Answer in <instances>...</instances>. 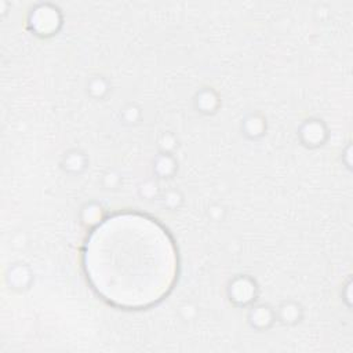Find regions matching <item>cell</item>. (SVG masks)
Segmentation results:
<instances>
[{
  "mask_svg": "<svg viewBox=\"0 0 353 353\" xmlns=\"http://www.w3.org/2000/svg\"><path fill=\"white\" fill-rule=\"evenodd\" d=\"M84 269L91 285L108 302L145 307L171 290L176 254L168 233L139 214L106 218L88 236Z\"/></svg>",
  "mask_w": 353,
  "mask_h": 353,
  "instance_id": "1",
  "label": "cell"
}]
</instances>
